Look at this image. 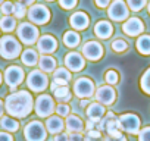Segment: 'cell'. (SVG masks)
<instances>
[{"mask_svg":"<svg viewBox=\"0 0 150 141\" xmlns=\"http://www.w3.org/2000/svg\"><path fill=\"white\" fill-rule=\"evenodd\" d=\"M47 2H53V0H47Z\"/></svg>","mask_w":150,"mask_h":141,"instance_id":"54","label":"cell"},{"mask_svg":"<svg viewBox=\"0 0 150 141\" xmlns=\"http://www.w3.org/2000/svg\"><path fill=\"white\" fill-rule=\"evenodd\" d=\"M0 126L6 132H16L19 129V122L12 116H2L0 118Z\"/></svg>","mask_w":150,"mask_h":141,"instance_id":"26","label":"cell"},{"mask_svg":"<svg viewBox=\"0 0 150 141\" xmlns=\"http://www.w3.org/2000/svg\"><path fill=\"white\" fill-rule=\"evenodd\" d=\"M137 50L141 54H150V35H140L137 38Z\"/></svg>","mask_w":150,"mask_h":141,"instance_id":"29","label":"cell"},{"mask_svg":"<svg viewBox=\"0 0 150 141\" xmlns=\"http://www.w3.org/2000/svg\"><path fill=\"white\" fill-rule=\"evenodd\" d=\"M105 141H127V138L124 137V135H119V137H106L105 138Z\"/></svg>","mask_w":150,"mask_h":141,"instance_id":"45","label":"cell"},{"mask_svg":"<svg viewBox=\"0 0 150 141\" xmlns=\"http://www.w3.org/2000/svg\"><path fill=\"white\" fill-rule=\"evenodd\" d=\"M127 6L131 11L138 12V11H141L146 6V0H127Z\"/></svg>","mask_w":150,"mask_h":141,"instance_id":"34","label":"cell"},{"mask_svg":"<svg viewBox=\"0 0 150 141\" xmlns=\"http://www.w3.org/2000/svg\"><path fill=\"white\" fill-rule=\"evenodd\" d=\"M21 43L13 35H3L0 38V56L6 60L16 59L22 51Z\"/></svg>","mask_w":150,"mask_h":141,"instance_id":"2","label":"cell"},{"mask_svg":"<svg viewBox=\"0 0 150 141\" xmlns=\"http://www.w3.org/2000/svg\"><path fill=\"white\" fill-rule=\"evenodd\" d=\"M18 2H21V3L25 5V6H33L35 0H18Z\"/></svg>","mask_w":150,"mask_h":141,"instance_id":"46","label":"cell"},{"mask_svg":"<svg viewBox=\"0 0 150 141\" xmlns=\"http://www.w3.org/2000/svg\"><path fill=\"white\" fill-rule=\"evenodd\" d=\"M24 137L27 141H44L47 138L46 125L40 121H31L24 128Z\"/></svg>","mask_w":150,"mask_h":141,"instance_id":"4","label":"cell"},{"mask_svg":"<svg viewBox=\"0 0 150 141\" xmlns=\"http://www.w3.org/2000/svg\"><path fill=\"white\" fill-rule=\"evenodd\" d=\"M24 78H25V72L21 66L12 65V66L6 68V70H5V81L11 87V90H15L24 81Z\"/></svg>","mask_w":150,"mask_h":141,"instance_id":"12","label":"cell"},{"mask_svg":"<svg viewBox=\"0 0 150 141\" xmlns=\"http://www.w3.org/2000/svg\"><path fill=\"white\" fill-rule=\"evenodd\" d=\"M69 24H71L72 28H75L77 31H83V30H86V28L88 27L90 18H88V15L84 13L83 11H78V12H75V13L71 15Z\"/></svg>","mask_w":150,"mask_h":141,"instance_id":"18","label":"cell"},{"mask_svg":"<svg viewBox=\"0 0 150 141\" xmlns=\"http://www.w3.org/2000/svg\"><path fill=\"white\" fill-rule=\"evenodd\" d=\"M53 96H54V99L60 103H66V102H69L71 99H72V94H71V91H69V87L68 85H57V88L53 91Z\"/></svg>","mask_w":150,"mask_h":141,"instance_id":"27","label":"cell"},{"mask_svg":"<svg viewBox=\"0 0 150 141\" xmlns=\"http://www.w3.org/2000/svg\"><path fill=\"white\" fill-rule=\"evenodd\" d=\"M63 44L69 49H74L80 44V34L75 31H66L63 34Z\"/></svg>","mask_w":150,"mask_h":141,"instance_id":"28","label":"cell"},{"mask_svg":"<svg viewBox=\"0 0 150 141\" xmlns=\"http://www.w3.org/2000/svg\"><path fill=\"white\" fill-rule=\"evenodd\" d=\"M84 126L87 128V131H91V129H94V122L88 121V122H87V125H84Z\"/></svg>","mask_w":150,"mask_h":141,"instance_id":"48","label":"cell"},{"mask_svg":"<svg viewBox=\"0 0 150 141\" xmlns=\"http://www.w3.org/2000/svg\"><path fill=\"white\" fill-rule=\"evenodd\" d=\"M99 131H105L109 137H119L122 135L121 134V129H119V125H118V121H116V115L113 112H108L106 116H103L99 122Z\"/></svg>","mask_w":150,"mask_h":141,"instance_id":"8","label":"cell"},{"mask_svg":"<svg viewBox=\"0 0 150 141\" xmlns=\"http://www.w3.org/2000/svg\"><path fill=\"white\" fill-rule=\"evenodd\" d=\"M38 59H40V56L34 49H25L21 53V60L25 66H35L38 63Z\"/></svg>","mask_w":150,"mask_h":141,"instance_id":"25","label":"cell"},{"mask_svg":"<svg viewBox=\"0 0 150 141\" xmlns=\"http://www.w3.org/2000/svg\"><path fill=\"white\" fill-rule=\"evenodd\" d=\"M35 113L38 118H49L52 116V113L54 112L56 109V104H54V100L53 97H50L49 94H40L37 99H35Z\"/></svg>","mask_w":150,"mask_h":141,"instance_id":"5","label":"cell"},{"mask_svg":"<svg viewBox=\"0 0 150 141\" xmlns=\"http://www.w3.org/2000/svg\"><path fill=\"white\" fill-rule=\"evenodd\" d=\"M16 28V19L12 18L11 15H5L0 19V30H3L5 32H11Z\"/></svg>","mask_w":150,"mask_h":141,"instance_id":"30","label":"cell"},{"mask_svg":"<svg viewBox=\"0 0 150 141\" xmlns=\"http://www.w3.org/2000/svg\"><path fill=\"white\" fill-rule=\"evenodd\" d=\"M71 70H68L66 68H57L53 70V81L57 85H68V82L71 81Z\"/></svg>","mask_w":150,"mask_h":141,"instance_id":"23","label":"cell"},{"mask_svg":"<svg viewBox=\"0 0 150 141\" xmlns=\"http://www.w3.org/2000/svg\"><path fill=\"white\" fill-rule=\"evenodd\" d=\"M84 141H103V140H102V138H94V137L86 135V137H84Z\"/></svg>","mask_w":150,"mask_h":141,"instance_id":"47","label":"cell"},{"mask_svg":"<svg viewBox=\"0 0 150 141\" xmlns=\"http://www.w3.org/2000/svg\"><path fill=\"white\" fill-rule=\"evenodd\" d=\"M81 51H83L84 59H88L91 62H97L103 56V46L100 43L91 40V41L84 43V46L81 47Z\"/></svg>","mask_w":150,"mask_h":141,"instance_id":"13","label":"cell"},{"mask_svg":"<svg viewBox=\"0 0 150 141\" xmlns=\"http://www.w3.org/2000/svg\"><path fill=\"white\" fill-rule=\"evenodd\" d=\"M0 84H2V74H0Z\"/></svg>","mask_w":150,"mask_h":141,"instance_id":"53","label":"cell"},{"mask_svg":"<svg viewBox=\"0 0 150 141\" xmlns=\"http://www.w3.org/2000/svg\"><path fill=\"white\" fill-rule=\"evenodd\" d=\"M105 81H106L108 84H110V85L118 84V81H119V75H118V72H116L115 69H109L108 72L105 74Z\"/></svg>","mask_w":150,"mask_h":141,"instance_id":"33","label":"cell"},{"mask_svg":"<svg viewBox=\"0 0 150 141\" xmlns=\"http://www.w3.org/2000/svg\"><path fill=\"white\" fill-rule=\"evenodd\" d=\"M87 116H88V121L94 122V123H99L100 119L105 116V106L100 104V103H90L87 106Z\"/></svg>","mask_w":150,"mask_h":141,"instance_id":"19","label":"cell"},{"mask_svg":"<svg viewBox=\"0 0 150 141\" xmlns=\"http://www.w3.org/2000/svg\"><path fill=\"white\" fill-rule=\"evenodd\" d=\"M147 9H149V13H150V2H149V6H147Z\"/></svg>","mask_w":150,"mask_h":141,"instance_id":"51","label":"cell"},{"mask_svg":"<svg viewBox=\"0 0 150 141\" xmlns=\"http://www.w3.org/2000/svg\"><path fill=\"white\" fill-rule=\"evenodd\" d=\"M0 11H2L3 15H12L13 13V3L12 2H3L2 6H0Z\"/></svg>","mask_w":150,"mask_h":141,"instance_id":"37","label":"cell"},{"mask_svg":"<svg viewBox=\"0 0 150 141\" xmlns=\"http://www.w3.org/2000/svg\"><path fill=\"white\" fill-rule=\"evenodd\" d=\"M122 31H124V34H127L129 37H135L144 31V24L138 18H128L122 24Z\"/></svg>","mask_w":150,"mask_h":141,"instance_id":"16","label":"cell"},{"mask_svg":"<svg viewBox=\"0 0 150 141\" xmlns=\"http://www.w3.org/2000/svg\"><path fill=\"white\" fill-rule=\"evenodd\" d=\"M108 15L112 21L122 22V21L128 19L129 9H128V6H127V3L124 2V0H113L108 8Z\"/></svg>","mask_w":150,"mask_h":141,"instance_id":"9","label":"cell"},{"mask_svg":"<svg viewBox=\"0 0 150 141\" xmlns=\"http://www.w3.org/2000/svg\"><path fill=\"white\" fill-rule=\"evenodd\" d=\"M0 141H15V140H13V137L11 135V132L3 131V132H0Z\"/></svg>","mask_w":150,"mask_h":141,"instance_id":"42","label":"cell"},{"mask_svg":"<svg viewBox=\"0 0 150 141\" xmlns=\"http://www.w3.org/2000/svg\"><path fill=\"white\" fill-rule=\"evenodd\" d=\"M86 135H88V137H94V138H102V132L99 131V129H91V131H87V134Z\"/></svg>","mask_w":150,"mask_h":141,"instance_id":"44","label":"cell"},{"mask_svg":"<svg viewBox=\"0 0 150 141\" xmlns=\"http://www.w3.org/2000/svg\"><path fill=\"white\" fill-rule=\"evenodd\" d=\"M97 103L103 104V106H109L115 102L116 99V91L113 90V87L110 85H102L97 88V91L94 93Z\"/></svg>","mask_w":150,"mask_h":141,"instance_id":"15","label":"cell"},{"mask_svg":"<svg viewBox=\"0 0 150 141\" xmlns=\"http://www.w3.org/2000/svg\"><path fill=\"white\" fill-rule=\"evenodd\" d=\"M27 15H28V18L33 24L44 25L50 21V11L44 5H33L28 9Z\"/></svg>","mask_w":150,"mask_h":141,"instance_id":"10","label":"cell"},{"mask_svg":"<svg viewBox=\"0 0 150 141\" xmlns=\"http://www.w3.org/2000/svg\"><path fill=\"white\" fill-rule=\"evenodd\" d=\"M27 6L22 5L21 2H16L13 3V15H15V19H22L25 15H27Z\"/></svg>","mask_w":150,"mask_h":141,"instance_id":"32","label":"cell"},{"mask_svg":"<svg viewBox=\"0 0 150 141\" xmlns=\"http://www.w3.org/2000/svg\"><path fill=\"white\" fill-rule=\"evenodd\" d=\"M57 49V41L53 35L50 34H46V35H41L38 40H37V50L43 54H50L53 53L54 50Z\"/></svg>","mask_w":150,"mask_h":141,"instance_id":"17","label":"cell"},{"mask_svg":"<svg viewBox=\"0 0 150 141\" xmlns=\"http://www.w3.org/2000/svg\"><path fill=\"white\" fill-rule=\"evenodd\" d=\"M140 87H141V90H143L146 94L150 96V68L143 74V77H141V80H140Z\"/></svg>","mask_w":150,"mask_h":141,"instance_id":"31","label":"cell"},{"mask_svg":"<svg viewBox=\"0 0 150 141\" xmlns=\"http://www.w3.org/2000/svg\"><path fill=\"white\" fill-rule=\"evenodd\" d=\"M87 104H88V99H81V106L86 107Z\"/></svg>","mask_w":150,"mask_h":141,"instance_id":"50","label":"cell"},{"mask_svg":"<svg viewBox=\"0 0 150 141\" xmlns=\"http://www.w3.org/2000/svg\"><path fill=\"white\" fill-rule=\"evenodd\" d=\"M34 109V99L33 96L22 90L11 93L5 100V110L12 118H27Z\"/></svg>","mask_w":150,"mask_h":141,"instance_id":"1","label":"cell"},{"mask_svg":"<svg viewBox=\"0 0 150 141\" xmlns=\"http://www.w3.org/2000/svg\"><path fill=\"white\" fill-rule=\"evenodd\" d=\"M16 35L21 40V43H24L25 46H33L40 38V32H38L37 27L31 22L19 24L18 28H16Z\"/></svg>","mask_w":150,"mask_h":141,"instance_id":"3","label":"cell"},{"mask_svg":"<svg viewBox=\"0 0 150 141\" xmlns=\"http://www.w3.org/2000/svg\"><path fill=\"white\" fill-rule=\"evenodd\" d=\"M94 34L102 40H108L113 34V25L109 21H99L94 25Z\"/></svg>","mask_w":150,"mask_h":141,"instance_id":"20","label":"cell"},{"mask_svg":"<svg viewBox=\"0 0 150 141\" xmlns=\"http://www.w3.org/2000/svg\"><path fill=\"white\" fill-rule=\"evenodd\" d=\"M3 112H5V103L0 100V118L3 116Z\"/></svg>","mask_w":150,"mask_h":141,"instance_id":"49","label":"cell"},{"mask_svg":"<svg viewBox=\"0 0 150 141\" xmlns=\"http://www.w3.org/2000/svg\"><path fill=\"white\" fill-rule=\"evenodd\" d=\"M94 3H96V6H99V8L105 9V8H109L110 0H94Z\"/></svg>","mask_w":150,"mask_h":141,"instance_id":"43","label":"cell"},{"mask_svg":"<svg viewBox=\"0 0 150 141\" xmlns=\"http://www.w3.org/2000/svg\"><path fill=\"white\" fill-rule=\"evenodd\" d=\"M65 66H66V69L72 70V72H80V70L86 66V59L81 53L69 51L65 56Z\"/></svg>","mask_w":150,"mask_h":141,"instance_id":"14","label":"cell"},{"mask_svg":"<svg viewBox=\"0 0 150 141\" xmlns=\"http://www.w3.org/2000/svg\"><path fill=\"white\" fill-rule=\"evenodd\" d=\"M38 66H40V70H43L44 74L49 75V74H52L53 70L56 69V60L50 54H43L38 59Z\"/></svg>","mask_w":150,"mask_h":141,"instance_id":"24","label":"cell"},{"mask_svg":"<svg viewBox=\"0 0 150 141\" xmlns=\"http://www.w3.org/2000/svg\"><path fill=\"white\" fill-rule=\"evenodd\" d=\"M65 126L69 132H81L84 129V122L77 115H68L65 121Z\"/></svg>","mask_w":150,"mask_h":141,"instance_id":"22","label":"cell"},{"mask_svg":"<svg viewBox=\"0 0 150 141\" xmlns=\"http://www.w3.org/2000/svg\"><path fill=\"white\" fill-rule=\"evenodd\" d=\"M54 112H56L60 118H66V116L69 115V106H68L66 103H59V104L56 106Z\"/></svg>","mask_w":150,"mask_h":141,"instance_id":"36","label":"cell"},{"mask_svg":"<svg viewBox=\"0 0 150 141\" xmlns=\"http://www.w3.org/2000/svg\"><path fill=\"white\" fill-rule=\"evenodd\" d=\"M63 126H65V122L62 121V118L59 115H52L46 121V129H47V132H50L53 135L62 132L63 131Z\"/></svg>","mask_w":150,"mask_h":141,"instance_id":"21","label":"cell"},{"mask_svg":"<svg viewBox=\"0 0 150 141\" xmlns=\"http://www.w3.org/2000/svg\"><path fill=\"white\" fill-rule=\"evenodd\" d=\"M74 94L80 99H90L94 96V82L90 78H78L74 82Z\"/></svg>","mask_w":150,"mask_h":141,"instance_id":"11","label":"cell"},{"mask_svg":"<svg viewBox=\"0 0 150 141\" xmlns=\"http://www.w3.org/2000/svg\"><path fill=\"white\" fill-rule=\"evenodd\" d=\"M77 2H78V0H59V5L63 9L71 11V9H74L75 6H77Z\"/></svg>","mask_w":150,"mask_h":141,"instance_id":"39","label":"cell"},{"mask_svg":"<svg viewBox=\"0 0 150 141\" xmlns=\"http://www.w3.org/2000/svg\"><path fill=\"white\" fill-rule=\"evenodd\" d=\"M69 141H84L81 132H69Z\"/></svg>","mask_w":150,"mask_h":141,"instance_id":"40","label":"cell"},{"mask_svg":"<svg viewBox=\"0 0 150 141\" xmlns=\"http://www.w3.org/2000/svg\"><path fill=\"white\" fill-rule=\"evenodd\" d=\"M138 141H150V126H146V128L140 129Z\"/></svg>","mask_w":150,"mask_h":141,"instance_id":"38","label":"cell"},{"mask_svg":"<svg viewBox=\"0 0 150 141\" xmlns=\"http://www.w3.org/2000/svg\"><path fill=\"white\" fill-rule=\"evenodd\" d=\"M53 141H69V135H68V134H65V132L62 131V132H59V134H56V135H54Z\"/></svg>","mask_w":150,"mask_h":141,"instance_id":"41","label":"cell"},{"mask_svg":"<svg viewBox=\"0 0 150 141\" xmlns=\"http://www.w3.org/2000/svg\"><path fill=\"white\" fill-rule=\"evenodd\" d=\"M27 85L31 91L41 93L49 85V75L44 74L43 70H33V72H30V75L27 78Z\"/></svg>","mask_w":150,"mask_h":141,"instance_id":"6","label":"cell"},{"mask_svg":"<svg viewBox=\"0 0 150 141\" xmlns=\"http://www.w3.org/2000/svg\"><path fill=\"white\" fill-rule=\"evenodd\" d=\"M127 49H128L127 41H124V40H121V38H118V40H115V41L112 43V50L116 51V53H122V51H125Z\"/></svg>","mask_w":150,"mask_h":141,"instance_id":"35","label":"cell"},{"mask_svg":"<svg viewBox=\"0 0 150 141\" xmlns=\"http://www.w3.org/2000/svg\"><path fill=\"white\" fill-rule=\"evenodd\" d=\"M3 2H5V0H0V6H2V3H3Z\"/></svg>","mask_w":150,"mask_h":141,"instance_id":"52","label":"cell"},{"mask_svg":"<svg viewBox=\"0 0 150 141\" xmlns=\"http://www.w3.org/2000/svg\"><path fill=\"white\" fill-rule=\"evenodd\" d=\"M118 121V125H119V129L131 134V135H135L140 132V118L134 113H124L121 115L119 118H116Z\"/></svg>","mask_w":150,"mask_h":141,"instance_id":"7","label":"cell"}]
</instances>
